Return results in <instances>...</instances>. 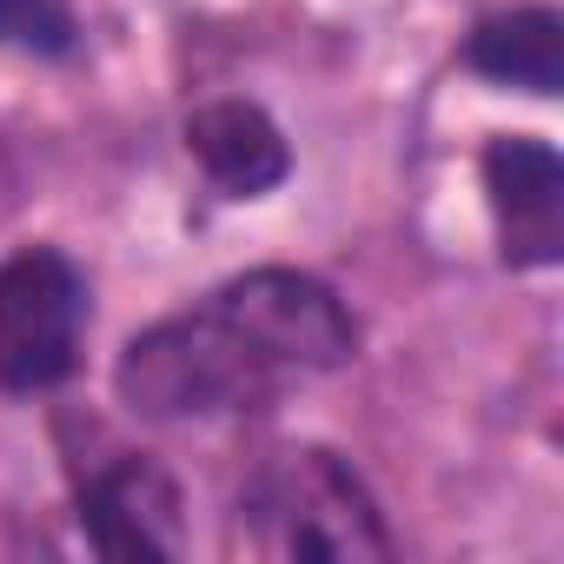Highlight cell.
I'll list each match as a JSON object with an SVG mask.
<instances>
[{"label":"cell","mask_w":564,"mask_h":564,"mask_svg":"<svg viewBox=\"0 0 564 564\" xmlns=\"http://www.w3.org/2000/svg\"><path fill=\"white\" fill-rule=\"evenodd\" d=\"M352 359L346 306L306 272L265 265L206 293L193 313L147 326L120 352V399L140 419H226L265 412L286 392Z\"/></svg>","instance_id":"cell-1"},{"label":"cell","mask_w":564,"mask_h":564,"mask_svg":"<svg viewBox=\"0 0 564 564\" xmlns=\"http://www.w3.org/2000/svg\"><path fill=\"white\" fill-rule=\"evenodd\" d=\"M239 538L286 564H372L392 557L372 491L326 445H279L239 491Z\"/></svg>","instance_id":"cell-2"},{"label":"cell","mask_w":564,"mask_h":564,"mask_svg":"<svg viewBox=\"0 0 564 564\" xmlns=\"http://www.w3.org/2000/svg\"><path fill=\"white\" fill-rule=\"evenodd\" d=\"M87 326V286L67 252L28 246L0 265V386L47 392L74 372Z\"/></svg>","instance_id":"cell-3"},{"label":"cell","mask_w":564,"mask_h":564,"mask_svg":"<svg viewBox=\"0 0 564 564\" xmlns=\"http://www.w3.org/2000/svg\"><path fill=\"white\" fill-rule=\"evenodd\" d=\"M485 193L498 213V239L511 265H557L564 259V166L544 140L505 133L485 147Z\"/></svg>","instance_id":"cell-4"},{"label":"cell","mask_w":564,"mask_h":564,"mask_svg":"<svg viewBox=\"0 0 564 564\" xmlns=\"http://www.w3.org/2000/svg\"><path fill=\"white\" fill-rule=\"evenodd\" d=\"M80 531L100 557L113 564H140V557H180L186 551V524H180V491L160 465L147 458H120L107 465L87 498H80Z\"/></svg>","instance_id":"cell-5"},{"label":"cell","mask_w":564,"mask_h":564,"mask_svg":"<svg viewBox=\"0 0 564 564\" xmlns=\"http://www.w3.org/2000/svg\"><path fill=\"white\" fill-rule=\"evenodd\" d=\"M186 147L193 160L206 166V180L226 193V199H259L286 180L293 153L279 140V127L252 107V100H213L186 120Z\"/></svg>","instance_id":"cell-6"},{"label":"cell","mask_w":564,"mask_h":564,"mask_svg":"<svg viewBox=\"0 0 564 564\" xmlns=\"http://www.w3.org/2000/svg\"><path fill=\"white\" fill-rule=\"evenodd\" d=\"M465 61L485 80H505V87H524V94H557L564 87V21L551 8L498 14L471 34Z\"/></svg>","instance_id":"cell-7"},{"label":"cell","mask_w":564,"mask_h":564,"mask_svg":"<svg viewBox=\"0 0 564 564\" xmlns=\"http://www.w3.org/2000/svg\"><path fill=\"white\" fill-rule=\"evenodd\" d=\"M0 47L67 54L74 47V14L61 0H0Z\"/></svg>","instance_id":"cell-8"}]
</instances>
